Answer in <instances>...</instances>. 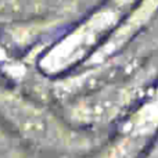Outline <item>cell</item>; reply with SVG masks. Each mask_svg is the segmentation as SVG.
I'll use <instances>...</instances> for the list:
<instances>
[{"label":"cell","instance_id":"1","mask_svg":"<svg viewBox=\"0 0 158 158\" xmlns=\"http://www.w3.org/2000/svg\"><path fill=\"white\" fill-rule=\"evenodd\" d=\"M0 119L32 150L56 157H86L100 146L92 132L75 128L47 104L0 85Z\"/></svg>","mask_w":158,"mask_h":158},{"label":"cell","instance_id":"2","mask_svg":"<svg viewBox=\"0 0 158 158\" xmlns=\"http://www.w3.org/2000/svg\"><path fill=\"white\" fill-rule=\"evenodd\" d=\"M158 78L153 58L131 74L111 79L58 103L61 115L75 128L96 133L117 125L151 89Z\"/></svg>","mask_w":158,"mask_h":158},{"label":"cell","instance_id":"4","mask_svg":"<svg viewBox=\"0 0 158 158\" xmlns=\"http://www.w3.org/2000/svg\"><path fill=\"white\" fill-rule=\"evenodd\" d=\"M158 137V78L115 125L114 135L85 158H142Z\"/></svg>","mask_w":158,"mask_h":158},{"label":"cell","instance_id":"3","mask_svg":"<svg viewBox=\"0 0 158 158\" xmlns=\"http://www.w3.org/2000/svg\"><path fill=\"white\" fill-rule=\"evenodd\" d=\"M139 0H103L63 36L46 46L38 69L47 79L77 71L108 40Z\"/></svg>","mask_w":158,"mask_h":158},{"label":"cell","instance_id":"5","mask_svg":"<svg viewBox=\"0 0 158 158\" xmlns=\"http://www.w3.org/2000/svg\"><path fill=\"white\" fill-rule=\"evenodd\" d=\"M142 158H158V137L154 140V143L150 146V148L146 151V154Z\"/></svg>","mask_w":158,"mask_h":158}]
</instances>
